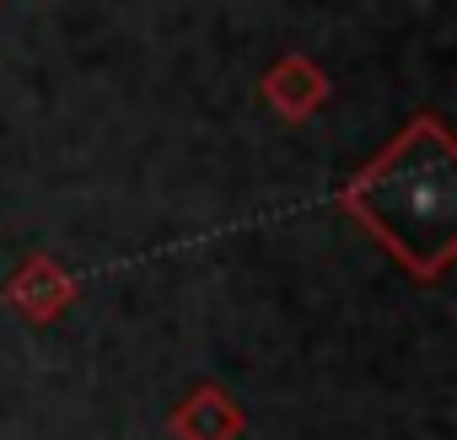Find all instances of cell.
<instances>
[{
    "label": "cell",
    "instance_id": "6da1fadb",
    "mask_svg": "<svg viewBox=\"0 0 457 440\" xmlns=\"http://www.w3.org/2000/svg\"><path fill=\"white\" fill-rule=\"evenodd\" d=\"M345 209L420 280H436L457 248V172L441 118H414L350 188Z\"/></svg>",
    "mask_w": 457,
    "mask_h": 440
}]
</instances>
